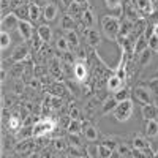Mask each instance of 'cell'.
<instances>
[{"label":"cell","instance_id":"obj_60","mask_svg":"<svg viewBox=\"0 0 158 158\" xmlns=\"http://www.w3.org/2000/svg\"><path fill=\"white\" fill-rule=\"evenodd\" d=\"M21 2H22V0H21Z\"/></svg>","mask_w":158,"mask_h":158},{"label":"cell","instance_id":"obj_56","mask_svg":"<svg viewBox=\"0 0 158 158\" xmlns=\"http://www.w3.org/2000/svg\"><path fill=\"white\" fill-rule=\"evenodd\" d=\"M27 158H40V156H38V155H36V153H30V155H29V156H27Z\"/></svg>","mask_w":158,"mask_h":158},{"label":"cell","instance_id":"obj_18","mask_svg":"<svg viewBox=\"0 0 158 158\" xmlns=\"http://www.w3.org/2000/svg\"><path fill=\"white\" fill-rule=\"evenodd\" d=\"M117 104H118V101L114 98V97H108L106 100L103 101V104H101V114H111V112H114V109L117 108Z\"/></svg>","mask_w":158,"mask_h":158},{"label":"cell","instance_id":"obj_59","mask_svg":"<svg viewBox=\"0 0 158 158\" xmlns=\"http://www.w3.org/2000/svg\"><path fill=\"white\" fill-rule=\"evenodd\" d=\"M79 158H84V156H79Z\"/></svg>","mask_w":158,"mask_h":158},{"label":"cell","instance_id":"obj_47","mask_svg":"<svg viewBox=\"0 0 158 158\" xmlns=\"http://www.w3.org/2000/svg\"><path fill=\"white\" fill-rule=\"evenodd\" d=\"M68 117L70 118H79V117H81V111H79V108H76V106H73V104H71Z\"/></svg>","mask_w":158,"mask_h":158},{"label":"cell","instance_id":"obj_44","mask_svg":"<svg viewBox=\"0 0 158 158\" xmlns=\"http://www.w3.org/2000/svg\"><path fill=\"white\" fill-rule=\"evenodd\" d=\"M95 108H97V100H90L87 104H85V114L89 117H92L95 114Z\"/></svg>","mask_w":158,"mask_h":158},{"label":"cell","instance_id":"obj_28","mask_svg":"<svg viewBox=\"0 0 158 158\" xmlns=\"http://www.w3.org/2000/svg\"><path fill=\"white\" fill-rule=\"evenodd\" d=\"M60 27H62L65 32L73 30V29H74V19H73L70 15H65V16L60 19Z\"/></svg>","mask_w":158,"mask_h":158},{"label":"cell","instance_id":"obj_37","mask_svg":"<svg viewBox=\"0 0 158 158\" xmlns=\"http://www.w3.org/2000/svg\"><path fill=\"white\" fill-rule=\"evenodd\" d=\"M138 57H139V67H146V65L150 62V59H152V51L150 49H146Z\"/></svg>","mask_w":158,"mask_h":158},{"label":"cell","instance_id":"obj_32","mask_svg":"<svg viewBox=\"0 0 158 158\" xmlns=\"http://www.w3.org/2000/svg\"><path fill=\"white\" fill-rule=\"evenodd\" d=\"M130 95H131V92L127 89V87H122L118 92H115L114 94V98L120 103V101H125V100H130Z\"/></svg>","mask_w":158,"mask_h":158},{"label":"cell","instance_id":"obj_15","mask_svg":"<svg viewBox=\"0 0 158 158\" xmlns=\"http://www.w3.org/2000/svg\"><path fill=\"white\" fill-rule=\"evenodd\" d=\"M57 13H59V6H57L56 3L51 2L49 5H46V6L43 8V18H44L46 22H52V21H56Z\"/></svg>","mask_w":158,"mask_h":158},{"label":"cell","instance_id":"obj_38","mask_svg":"<svg viewBox=\"0 0 158 158\" xmlns=\"http://www.w3.org/2000/svg\"><path fill=\"white\" fill-rule=\"evenodd\" d=\"M122 2L123 0H104V5H106L111 11H120L122 10Z\"/></svg>","mask_w":158,"mask_h":158},{"label":"cell","instance_id":"obj_42","mask_svg":"<svg viewBox=\"0 0 158 158\" xmlns=\"http://www.w3.org/2000/svg\"><path fill=\"white\" fill-rule=\"evenodd\" d=\"M112 153H114V150L108 149L106 146H103V144H100V146H98V155H100V158H111Z\"/></svg>","mask_w":158,"mask_h":158},{"label":"cell","instance_id":"obj_50","mask_svg":"<svg viewBox=\"0 0 158 158\" xmlns=\"http://www.w3.org/2000/svg\"><path fill=\"white\" fill-rule=\"evenodd\" d=\"M33 3H36L38 6H46V5H49L51 2H49V0H33Z\"/></svg>","mask_w":158,"mask_h":158},{"label":"cell","instance_id":"obj_36","mask_svg":"<svg viewBox=\"0 0 158 158\" xmlns=\"http://www.w3.org/2000/svg\"><path fill=\"white\" fill-rule=\"evenodd\" d=\"M142 85H146L152 94H153V97H158V77H155V79H149L147 82H144Z\"/></svg>","mask_w":158,"mask_h":158},{"label":"cell","instance_id":"obj_45","mask_svg":"<svg viewBox=\"0 0 158 158\" xmlns=\"http://www.w3.org/2000/svg\"><path fill=\"white\" fill-rule=\"evenodd\" d=\"M149 49H150L152 52H158V36L152 35V36L149 38Z\"/></svg>","mask_w":158,"mask_h":158},{"label":"cell","instance_id":"obj_49","mask_svg":"<svg viewBox=\"0 0 158 158\" xmlns=\"http://www.w3.org/2000/svg\"><path fill=\"white\" fill-rule=\"evenodd\" d=\"M70 155H71L73 158H79V156H82V153L77 150V147H73V146L70 147Z\"/></svg>","mask_w":158,"mask_h":158},{"label":"cell","instance_id":"obj_52","mask_svg":"<svg viewBox=\"0 0 158 158\" xmlns=\"http://www.w3.org/2000/svg\"><path fill=\"white\" fill-rule=\"evenodd\" d=\"M152 35L158 36V22H155V24L152 25Z\"/></svg>","mask_w":158,"mask_h":158},{"label":"cell","instance_id":"obj_20","mask_svg":"<svg viewBox=\"0 0 158 158\" xmlns=\"http://www.w3.org/2000/svg\"><path fill=\"white\" fill-rule=\"evenodd\" d=\"M133 24L130 19H123L122 21V25H120V32H118V36L117 38H128L131 33H133Z\"/></svg>","mask_w":158,"mask_h":158},{"label":"cell","instance_id":"obj_30","mask_svg":"<svg viewBox=\"0 0 158 158\" xmlns=\"http://www.w3.org/2000/svg\"><path fill=\"white\" fill-rule=\"evenodd\" d=\"M65 38L68 40V43H70V48H79V36L74 30H68L67 33H65Z\"/></svg>","mask_w":158,"mask_h":158},{"label":"cell","instance_id":"obj_33","mask_svg":"<svg viewBox=\"0 0 158 158\" xmlns=\"http://www.w3.org/2000/svg\"><path fill=\"white\" fill-rule=\"evenodd\" d=\"M10 44H11V35H10V32L2 30V33H0V48H2V51H5Z\"/></svg>","mask_w":158,"mask_h":158},{"label":"cell","instance_id":"obj_19","mask_svg":"<svg viewBox=\"0 0 158 158\" xmlns=\"http://www.w3.org/2000/svg\"><path fill=\"white\" fill-rule=\"evenodd\" d=\"M38 36L43 40V43L44 44H49V41L52 40V30L48 24H41L38 27Z\"/></svg>","mask_w":158,"mask_h":158},{"label":"cell","instance_id":"obj_54","mask_svg":"<svg viewBox=\"0 0 158 158\" xmlns=\"http://www.w3.org/2000/svg\"><path fill=\"white\" fill-rule=\"evenodd\" d=\"M60 2H62V3L65 5V6H67V8H70V5H71V3L74 2V0H60Z\"/></svg>","mask_w":158,"mask_h":158},{"label":"cell","instance_id":"obj_12","mask_svg":"<svg viewBox=\"0 0 158 158\" xmlns=\"http://www.w3.org/2000/svg\"><path fill=\"white\" fill-rule=\"evenodd\" d=\"M84 36H85V41L89 43V46L92 48H97L101 41V36L95 29H84Z\"/></svg>","mask_w":158,"mask_h":158},{"label":"cell","instance_id":"obj_13","mask_svg":"<svg viewBox=\"0 0 158 158\" xmlns=\"http://www.w3.org/2000/svg\"><path fill=\"white\" fill-rule=\"evenodd\" d=\"M43 106L44 108H52V109H60L62 106H63V100H62V97H57V95H52V94H49L46 98H44V101H43Z\"/></svg>","mask_w":158,"mask_h":158},{"label":"cell","instance_id":"obj_27","mask_svg":"<svg viewBox=\"0 0 158 158\" xmlns=\"http://www.w3.org/2000/svg\"><path fill=\"white\" fill-rule=\"evenodd\" d=\"M29 10H30V5H27V3H22L21 6H18V8H15L13 10V13L22 21V19H25V18H29Z\"/></svg>","mask_w":158,"mask_h":158},{"label":"cell","instance_id":"obj_5","mask_svg":"<svg viewBox=\"0 0 158 158\" xmlns=\"http://www.w3.org/2000/svg\"><path fill=\"white\" fill-rule=\"evenodd\" d=\"M19 22H21V19H19L13 11H11V13H5V15L2 16V30H5V32L18 30Z\"/></svg>","mask_w":158,"mask_h":158},{"label":"cell","instance_id":"obj_11","mask_svg":"<svg viewBox=\"0 0 158 158\" xmlns=\"http://www.w3.org/2000/svg\"><path fill=\"white\" fill-rule=\"evenodd\" d=\"M29 46L25 44V43H22V44H19L15 51H13V54H11V60L13 62H22V60H25L29 57Z\"/></svg>","mask_w":158,"mask_h":158},{"label":"cell","instance_id":"obj_34","mask_svg":"<svg viewBox=\"0 0 158 158\" xmlns=\"http://www.w3.org/2000/svg\"><path fill=\"white\" fill-rule=\"evenodd\" d=\"M56 46H57V49L62 51V52H68V49H70V43H68V40L65 38V36H57Z\"/></svg>","mask_w":158,"mask_h":158},{"label":"cell","instance_id":"obj_24","mask_svg":"<svg viewBox=\"0 0 158 158\" xmlns=\"http://www.w3.org/2000/svg\"><path fill=\"white\" fill-rule=\"evenodd\" d=\"M49 90H51V94L52 95H57V97H65L68 94V89L65 87L63 84H60V82H56V84H51V87H49Z\"/></svg>","mask_w":158,"mask_h":158},{"label":"cell","instance_id":"obj_43","mask_svg":"<svg viewBox=\"0 0 158 158\" xmlns=\"http://www.w3.org/2000/svg\"><path fill=\"white\" fill-rule=\"evenodd\" d=\"M67 141H68L70 146H73V147H81V136L76 135V133H70Z\"/></svg>","mask_w":158,"mask_h":158},{"label":"cell","instance_id":"obj_40","mask_svg":"<svg viewBox=\"0 0 158 158\" xmlns=\"http://www.w3.org/2000/svg\"><path fill=\"white\" fill-rule=\"evenodd\" d=\"M54 147H56V150H59V152L67 150V147H68V141H67V139H63V138H57V139H54Z\"/></svg>","mask_w":158,"mask_h":158},{"label":"cell","instance_id":"obj_57","mask_svg":"<svg viewBox=\"0 0 158 158\" xmlns=\"http://www.w3.org/2000/svg\"><path fill=\"white\" fill-rule=\"evenodd\" d=\"M111 158H120V155H118V153H112V156Z\"/></svg>","mask_w":158,"mask_h":158},{"label":"cell","instance_id":"obj_1","mask_svg":"<svg viewBox=\"0 0 158 158\" xmlns=\"http://www.w3.org/2000/svg\"><path fill=\"white\" fill-rule=\"evenodd\" d=\"M120 25H122V21L117 16L106 15L101 18V29H103V33L106 35L108 40H112V41L117 40L118 32H120Z\"/></svg>","mask_w":158,"mask_h":158},{"label":"cell","instance_id":"obj_7","mask_svg":"<svg viewBox=\"0 0 158 158\" xmlns=\"http://www.w3.org/2000/svg\"><path fill=\"white\" fill-rule=\"evenodd\" d=\"M87 65L84 60H76L73 63V76L77 82H84L87 79Z\"/></svg>","mask_w":158,"mask_h":158},{"label":"cell","instance_id":"obj_21","mask_svg":"<svg viewBox=\"0 0 158 158\" xmlns=\"http://www.w3.org/2000/svg\"><path fill=\"white\" fill-rule=\"evenodd\" d=\"M81 21H82V25L85 29H92L94 27V24H95V18H94V11H92L90 8L84 10L82 13V16H81Z\"/></svg>","mask_w":158,"mask_h":158},{"label":"cell","instance_id":"obj_14","mask_svg":"<svg viewBox=\"0 0 158 158\" xmlns=\"http://www.w3.org/2000/svg\"><path fill=\"white\" fill-rule=\"evenodd\" d=\"M146 49H149V40H147V36L144 35V33H141L139 36H136V41H135V49H133V54H136V56H139V54H142Z\"/></svg>","mask_w":158,"mask_h":158},{"label":"cell","instance_id":"obj_9","mask_svg":"<svg viewBox=\"0 0 158 158\" xmlns=\"http://www.w3.org/2000/svg\"><path fill=\"white\" fill-rule=\"evenodd\" d=\"M123 84H125V82L122 81V79L118 77L115 73H112V74H109L108 79H106V90L115 94V92H118V90L123 87Z\"/></svg>","mask_w":158,"mask_h":158},{"label":"cell","instance_id":"obj_3","mask_svg":"<svg viewBox=\"0 0 158 158\" xmlns=\"http://www.w3.org/2000/svg\"><path fill=\"white\" fill-rule=\"evenodd\" d=\"M131 114H133V101H131V98H130V100L120 101L117 104V108L112 112V117L117 122H127L131 117Z\"/></svg>","mask_w":158,"mask_h":158},{"label":"cell","instance_id":"obj_58","mask_svg":"<svg viewBox=\"0 0 158 158\" xmlns=\"http://www.w3.org/2000/svg\"><path fill=\"white\" fill-rule=\"evenodd\" d=\"M153 158H158V153H155V156H153Z\"/></svg>","mask_w":158,"mask_h":158},{"label":"cell","instance_id":"obj_23","mask_svg":"<svg viewBox=\"0 0 158 158\" xmlns=\"http://www.w3.org/2000/svg\"><path fill=\"white\" fill-rule=\"evenodd\" d=\"M43 16V10L41 6H38L36 3H30V10H29V19L32 22H36L40 18Z\"/></svg>","mask_w":158,"mask_h":158},{"label":"cell","instance_id":"obj_8","mask_svg":"<svg viewBox=\"0 0 158 158\" xmlns=\"http://www.w3.org/2000/svg\"><path fill=\"white\" fill-rule=\"evenodd\" d=\"M18 32H19V36L22 38V41H32V38H33V27H32V22L30 21L22 19L19 22Z\"/></svg>","mask_w":158,"mask_h":158},{"label":"cell","instance_id":"obj_16","mask_svg":"<svg viewBox=\"0 0 158 158\" xmlns=\"http://www.w3.org/2000/svg\"><path fill=\"white\" fill-rule=\"evenodd\" d=\"M144 133H146L147 138L158 136V120L156 118H150V120L144 122Z\"/></svg>","mask_w":158,"mask_h":158},{"label":"cell","instance_id":"obj_35","mask_svg":"<svg viewBox=\"0 0 158 158\" xmlns=\"http://www.w3.org/2000/svg\"><path fill=\"white\" fill-rule=\"evenodd\" d=\"M49 71L54 74L56 77H62V68H60V62H59V59H52Z\"/></svg>","mask_w":158,"mask_h":158},{"label":"cell","instance_id":"obj_4","mask_svg":"<svg viewBox=\"0 0 158 158\" xmlns=\"http://www.w3.org/2000/svg\"><path fill=\"white\" fill-rule=\"evenodd\" d=\"M133 95L136 97V100L142 104H153V94L146 87V85H136L133 90Z\"/></svg>","mask_w":158,"mask_h":158},{"label":"cell","instance_id":"obj_17","mask_svg":"<svg viewBox=\"0 0 158 158\" xmlns=\"http://www.w3.org/2000/svg\"><path fill=\"white\" fill-rule=\"evenodd\" d=\"M142 117L144 120H150V118H156L158 117V108L155 104H142Z\"/></svg>","mask_w":158,"mask_h":158},{"label":"cell","instance_id":"obj_6","mask_svg":"<svg viewBox=\"0 0 158 158\" xmlns=\"http://www.w3.org/2000/svg\"><path fill=\"white\" fill-rule=\"evenodd\" d=\"M135 6L138 10V13L142 18H149L153 15L155 11V3L153 0H135Z\"/></svg>","mask_w":158,"mask_h":158},{"label":"cell","instance_id":"obj_22","mask_svg":"<svg viewBox=\"0 0 158 158\" xmlns=\"http://www.w3.org/2000/svg\"><path fill=\"white\" fill-rule=\"evenodd\" d=\"M32 149H33L32 142H30V141H27V139L21 141V142L18 144V146H16V152H18V153H22V155H30V153H33V152H32Z\"/></svg>","mask_w":158,"mask_h":158},{"label":"cell","instance_id":"obj_26","mask_svg":"<svg viewBox=\"0 0 158 158\" xmlns=\"http://www.w3.org/2000/svg\"><path fill=\"white\" fill-rule=\"evenodd\" d=\"M84 10H87V8H84V6H81V5H77V3H71L70 5V8H68V15L73 18V19H76V18H81L82 16V13H84Z\"/></svg>","mask_w":158,"mask_h":158},{"label":"cell","instance_id":"obj_55","mask_svg":"<svg viewBox=\"0 0 158 158\" xmlns=\"http://www.w3.org/2000/svg\"><path fill=\"white\" fill-rule=\"evenodd\" d=\"M5 79H6V68L3 67L2 68V82H5Z\"/></svg>","mask_w":158,"mask_h":158},{"label":"cell","instance_id":"obj_29","mask_svg":"<svg viewBox=\"0 0 158 158\" xmlns=\"http://www.w3.org/2000/svg\"><path fill=\"white\" fill-rule=\"evenodd\" d=\"M131 144H133V149H136V150H144V149L149 147V142L142 136H135L133 141H131Z\"/></svg>","mask_w":158,"mask_h":158},{"label":"cell","instance_id":"obj_31","mask_svg":"<svg viewBox=\"0 0 158 158\" xmlns=\"http://www.w3.org/2000/svg\"><path fill=\"white\" fill-rule=\"evenodd\" d=\"M21 127H22V120H21L18 115H11V117L8 118V128H10V130L18 131V130H21Z\"/></svg>","mask_w":158,"mask_h":158},{"label":"cell","instance_id":"obj_39","mask_svg":"<svg viewBox=\"0 0 158 158\" xmlns=\"http://www.w3.org/2000/svg\"><path fill=\"white\" fill-rule=\"evenodd\" d=\"M85 153L89 158H100L98 155V144H89L85 147Z\"/></svg>","mask_w":158,"mask_h":158},{"label":"cell","instance_id":"obj_2","mask_svg":"<svg viewBox=\"0 0 158 158\" xmlns=\"http://www.w3.org/2000/svg\"><path fill=\"white\" fill-rule=\"evenodd\" d=\"M33 138H44L56 130V122L52 118H40L33 122Z\"/></svg>","mask_w":158,"mask_h":158},{"label":"cell","instance_id":"obj_48","mask_svg":"<svg viewBox=\"0 0 158 158\" xmlns=\"http://www.w3.org/2000/svg\"><path fill=\"white\" fill-rule=\"evenodd\" d=\"M41 44H44V43H43V40L40 38V36L32 38V48H33L35 51H40V49H41Z\"/></svg>","mask_w":158,"mask_h":158},{"label":"cell","instance_id":"obj_25","mask_svg":"<svg viewBox=\"0 0 158 158\" xmlns=\"http://www.w3.org/2000/svg\"><path fill=\"white\" fill-rule=\"evenodd\" d=\"M67 130H68V133H76V135H79V133L82 131V120H81V118H71L70 123H68V127H67Z\"/></svg>","mask_w":158,"mask_h":158},{"label":"cell","instance_id":"obj_10","mask_svg":"<svg viewBox=\"0 0 158 158\" xmlns=\"http://www.w3.org/2000/svg\"><path fill=\"white\" fill-rule=\"evenodd\" d=\"M82 133H84L85 139H87V141H90V142L97 141V139H98V136H100L98 128H97V127H94V125H90V122H89V120L82 122Z\"/></svg>","mask_w":158,"mask_h":158},{"label":"cell","instance_id":"obj_53","mask_svg":"<svg viewBox=\"0 0 158 158\" xmlns=\"http://www.w3.org/2000/svg\"><path fill=\"white\" fill-rule=\"evenodd\" d=\"M11 2H13V0H2V10L5 11V8H6L8 5L11 6Z\"/></svg>","mask_w":158,"mask_h":158},{"label":"cell","instance_id":"obj_51","mask_svg":"<svg viewBox=\"0 0 158 158\" xmlns=\"http://www.w3.org/2000/svg\"><path fill=\"white\" fill-rule=\"evenodd\" d=\"M74 3H77V5H81V6L87 8V3H89V0H74Z\"/></svg>","mask_w":158,"mask_h":158},{"label":"cell","instance_id":"obj_46","mask_svg":"<svg viewBox=\"0 0 158 158\" xmlns=\"http://www.w3.org/2000/svg\"><path fill=\"white\" fill-rule=\"evenodd\" d=\"M131 152L133 150H131L127 144H118V147H117V153L118 155H131Z\"/></svg>","mask_w":158,"mask_h":158},{"label":"cell","instance_id":"obj_41","mask_svg":"<svg viewBox=\"0 0 158 158\" xmlns=\"http://www.w3.org/2000/svg\"><path fill=\"white\" fill-rule=\"evenodd\" d=\"M115 141H117V138H114V136L109 138V136H108V138L103 139V146H106V147L111 149V150H115V149L118 147V142H115Z\"/></svg>","mask_w":158,"mask_h":158}]
</instances>
